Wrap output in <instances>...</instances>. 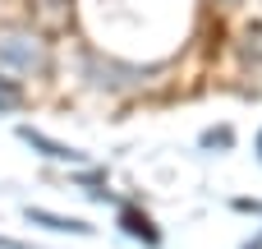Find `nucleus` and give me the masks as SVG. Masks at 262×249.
<instances>
[{"instance_id": "3", "label": "nucleus", "mask_w": 262, "mask_h": 249, "mask_svg": "<svg viewBox=\"0 0 262 249\" xmlns=\"http://www.w3.org/2000/svg\"><path fill=\"white\" fill-rule=\"evenodd\" d=\"M28 222H41L46 231H69V236H92V226L88 222H78V217H55V213H41V208H28Z\"/></svg>"}, {"instance_id": "2", "label": "nucleus", "mask_w": 262, "mask_h": 249, "mask_svg": "<svg viewBox=\"0 0 262 249\" xmlns=\"http://www.w3.org/2000/svg\"><path fill=\"white\" fill-rule=\"evenodd\" d=\"M18 139H23L28 148H37L41 157H51V162H69V166H83V162H88V157H83L78 148H64V143H55V139H46L41 129H28V125H23V129H18Z\"/></svg>"}, {"instance_id": "5", "label": "nucleus", "mask_w": 262, "mask_h": 249, "mask_svg": "<svg viewBox=\"0 0 262 249\" xmlns=\"http://www.w3.org/2000/svg\"><path fill=\"white\" fill-rule=\"evenodd\" d=\"M23 102H28L23 83H18V79H9V74H0V116H14V111H23Z\"/></svg>"}, {"instance_id": "1", "label": "nucleus", "mask_w": 262, "mask_h": 249, "mask_svg": "<svg viewBox=\"0 0 262 249\" xmlns=\"http://www.w3.org/2000/svg\"><path fill=\"white\" fill-rule=\"evenodd\" d=\"M0 69L41 79L51 69V42L37 28H28V23H5L0 28Z\"/></svg>"}, {"instance_id": "7", "label": "nucleus", "mask_w": 262, "mask_h": 249, "mask_svg": "<svg viewBox=\"0 0 262 249\" xmlns=\"http://www.w3.org/2000/svg\"><path fill=\"white\" fill-rule=\"evenodd\" d=\"M258 157H262V134H258Z\"/></svg>"}, {"instance_id": "6", "label": "nucleus", "mask_w": 262, "mask_h": 249, "mask_svg": "<svg viewBox=\"0 0 262 249\" xmlns=\"http://www.w3.org/2000/svg\"><path fill=\"white\" fill-rule=\"evenodd\" d=\"M244 55L262 65V28H244Z\"/></svg>"}, {"instance_id": "4", "label": "nucleus", "mask_w": 262, "mask_h": 249, "mask_svg": "<svg viewBox=\"0 0 262 249\" xmlns=\"http://www.w3.org/2000/svg\"><path fill=\"white\" fill-rule=\"evenodd\" d=\"M120 226H124V236H134V240H143V245H157V240H161L157 226H152V217L138 213V208H124V213H120Z\"/></svg>"}]
</instances>
